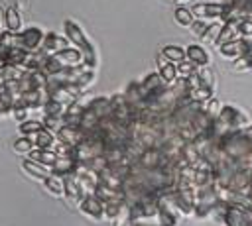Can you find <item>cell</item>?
Here are the masks:
<instances>
[{
  "mask_svg": "<svg viewBox=\"0 0 252 226\" xmlns=\"http://www.w3.org/2000/svg\"><path fill=\"white\" fill-rule=\"evenodd\" d=\"M30 159L39 161V163H45V165H53V163H55V159H57V153H55V149L33 147V149L30 151Z\"/></svg>",
  "mask_w": 252,
  "mask_h": 226,
  "instance_id": "obj_15",
  "label": "cell"
},
{
  "mask_svg": "<svg viewBox=\"0 0 252 226\" xmlns=\"http://www.w3.org/2000/svg\"><path fill=\"white\" fill-rule=\"evenodd\" d=\"M185 53H187V59H189L191 63H195L197 67L209 65V53H207L201 45H189V47L185 49Z\"/></svg>",
  "mask_w": 252,
  "mask_h": 226,
  "instance_id": "obj_14",
  "label": "cell"
},
{
  "mask_svg": "<svg viewBox=\"0 0 252 226\" xmlns=\"http://www.w3.org/2000/svg\"><path fill=\"white\" fill-rule=\"evenodd\" d=\"M6 28V10L0 6V29Z\"/></svg>",
  "mask_w": 252,
  "mask_h": 226,
  "instance_id": "obj_29",
  "label": "cell"
},
{
  "mask_svg": "<svg viewBox=\"0 0 252 226\" xmlns=\"http://www.w3.org/2000/svg\"><path fill=\"white\" fill-rule=\"evenodd\" d=\"M14 6L20 10V12H26L30 8V0H14Z\"/></svg>",
  "mask_w": 252,
  "mask_h": 226,
  "instance_id": "obj_28",
  "label": "cell"
},
{
  "mask_svg": "<svg viewBox=\"0 0 252 226\" xmlns=\"http://www.w3.org/2000/svg\"><path fill=\"white\" fill-rule=\"evenodd\" d=\"M159 75H161V79L165 81V83H175L179 77H177V67H175V63H167L165 67H161L159 69Z\"/></svg>",
  "mask_w": 252,
  "mask_h": 226,
  "instance_id": "obj_24",
  "label": "cell"
},
{
  "mask_svg": "<svg viewBox=\"0 0 252 226\" xmlns=\"http://www.w3.org/2000/svg\"><path fill=\"white\" fill-rule=\"evenodd\" d=\"M195 75H197V81H199L201 86L215 88V75H213V71H211L207 65H205V67H199Z\"/></svg>",
  "mask_w": 252,
  "mask_h": 226,
  "instance_id": "obj_20",
  "label": "cell"
},
{
  "mask_svg": "<svg viewBox=\"0 0 252 226\" xmlns=\"http://www.w3.org/2000/svg\"><path fill=\"white\" fill-rule=\"evenodd\" d=\"M43 183H45V187H47L53 195H57V197L65 195V177H63V175L51 173L47 179H43Z\"/></svg>",
  "mask_w": 252,
  "mask_h": 226,
  "instance_id": "obj_16",
  "label": "cell"
},
{
  "mask_svg": "<svg viewBox=\"0 0 252 226\" xmlns=\"http://www.w3.org/2000/svg\"><path fill=\"white\" fill-rule=\"evenodd\" d=\"M65 49V39L59 33H47L41 45V53L43 55H57L59 51Z\"/></svg>",
  "mask_w": 252,
  "mask_h": 226,
  "instance_id": "obj_9",
  "label": "cell"
},
{
  "mask_svg": "<svg viewBox=\"0 0 252 226\" xmlns=\"http://www.w3.org/2000/svg\"><path fill=\"white\" fill-rule=\"evenodd\" d=\"M43 39H45V33H43L39 28L32 26V28H28V29H24V31L18 33V43H16V47L26 49L28 53H35V51H41Z\"/></svg>",
  "mask_w": 252,
  "mask_h": 226,
  "instance_id": "obj_2",
  "label": "cell"
},
{
  "mask_svg": "<svg viewBox=\"0 0 252 226\" xmlns=\"http://www.w3.org/2000/svg\"><path fill=\"white\" fill-rule=\"evenodd\" d=\"M81 210L93 218H102L104 214V202L96 195H87L85 200L81 202Z\"/></svg>",
  "mask_w": 252,
  "mask_h": 226,
  "instance_id": "obj_8",
  "label": "cell"
},
{
  "mask_svg": "<svg viewBox=\"0 0 252 226\" xmlns=\"http://www.w3.org/2000/svg\"><path fill=\"white\" fill-rule=\"evenodd\" d=\"M55 136H57L59 141H63V143H67V145H73V147H77V145L85 140V132H83L79 126H69V124H65Z\"/></svg>",
  "mask_w": 252,
  "mask_h": 226,
  "instance_id": "obj_5",
  "label": "cell"
},
{
  "mask_svg": "<svg viewBox=\"0 0 252 226\" xmlns=\"http://www.w3.org/2000/svg\"><path fill=\"white\" fill-rule=\"evenodd\" d=\"M161 53H163L171 63H181V61H185V57H187V53H185L181 47H177V45H165V47L161 49Z\"/></svg>",
  "mask_w": 252,
  "mask_h": 226,
  "instance_id": "obj_21",
  "label": "cell"
},
{
  "mask_svg": "<svg viewBox=\"0 0 252 226\" xmlns=\"http://www.w3.org/2000/svg\"><path fill=\"white\" fill-rule=\"evenodd\" d=\"M63 29H65L67 39H69L71 43H75V45L83 51V55H85V63L91 65V67H94V63H96L94 47H93V43L89 41V37L85 35V31L81 29V26H79L77 22H73V20H65Z\"/></svg>",
  "mask_w": 252,
  "mask_h": 226,
  "instance_id": "obj_1",
  "label": "cell"
},
{
  "mask_svg": "<svg viewBox=\"0 0 252 226\" xmlns=\"http://www.w3.org/2000/svg\"><path fill=\"white\" fill-rule=\"evenodd\" d=\"M197 65L195 63H191V61H181V63H177V77L179 79H183V81H187V79H191L195 73H197V69H195Z\"/></svg>",
  "mask_w": 252,
  "mask_h": 226,
  "instance_id": "obj_22",
  "label": "cell"
},
{
  "mask_svg": "<svg viewBox=\"0 0 252 226\" xmlns=\"http://www.w3.org/2000/svg\"><path fill=\"white\" fill-rule=\"evenodd\" d=\"M207 26H209V24H205V20H201V18H199V20H195V22H193L191 29H193L197 35H203V33H205V29H207Z\"/></svg>",
  "mask_w": 252,
  "mask_h": 226,
  "instance_id": "obj_27",
  "label": "cell"
},
{
  "mask_svg": "<svg viewBox=\"0 0 252 226\" xmlns=\"http://www.w3.org/2000/svg\"><path fill=\"white\" fill-rule=\"evenodd\" d=\"M191 12L201 18V20H211V18H222L224 14V4H215V2H205V4H195Z\"/></svg>",
  "mask_w": 252,
  "mask_h": 226,
  "instance_id": "obj_4",
  "label": "cell"
},
{
  "mask_svg": "<svg viewBox=\"0 0 252 226\" xmlns=\"http://www.w3.org/2000/svg\"><path fill=\"white\" fill-rule=\"evenodd\" d=\"M65 197H67L69 200H73L75 204H79V206H81V202H83L85 197H87V193H85V189L81 187V183L77 181V175H75V173L65 175Z\"/></svg>",
  "mask_w": 252,
  "mask_h": 226,
  "instance_id": "obj_3",
  "label": "cell"
},
{
  "mask_svg": "<svg viewBox=\"0 0 252 226\" xmlns=\"http://www.w3.org/2000/svg\"><path fill=\"white\" fill-rule=\"evenodd\" d=\"M22 167L26 169V173H30L32 177H37V179H47L53 173L51 165H45V163H39V161H33V159H26L22 163Z\"/></svg>",
  "mask_w": 252,
  "mask_h": 226,
  "instance_id": "obj_10",
  "label": "cell"
},
{
  "mask_svg": "<svg viewBox=\"0 0 252 226\" xmlns=\"http://www.w3.org/2000/svg\"><path fill=\"white\" fill-rule=\"evenodd\" d=\"M41 128H45L39 120H32V118H28L26 122H22L20 124V132L24 134V136H32V134H35V132H39Z\"/></svg>",
  "mask_w": 252,
  "mask_h": 226,
  "instance_id": "obj_23",
  "label": "cell"
},
{
  "mask_svg": "<svg viewBox=\"0 0 252 226\" xmlns=\"http://www.w3.org/2000/svg\"><path fill=\"white\" fill-rule=\"evenodd\" d=\"M232 69H234V71H248V69H252V49H250L248 53L240 55V57L236 59V63L232 65Z\"/></svg>",
  "mask_w": 252,
  "mask_h": 226,
  "instance_id": "obj_26",
  "label": "cell"
},
{
  "mask_svg": "<svg viewBox=\"0 0 252 226\" xmlns=\"http://www.w3.org/2000/svg\"><path fill=\"white\" fill-rule=\"evenodd\" d=\"M57 61L61 63V67L63 69H73V67H81L83 63H85V55H83V51L81 49H63V51H59L57 55Z\"/></svg>",
  "mask_w": 252,
  "mask_h": 226,
  "instance_id": "obj_6",
  "label": "cell"
},
{
  "mask_svg": "<svg viewBox=\"0 0 252 226\" xmlns=\"http://www.w3.org/2000/svg\"><path fill=\"white\" fill-rule=\"evenodd\" d=\"M32 138V141L35 143V147H45V149H53V141H55V134L51 132V130H47V128H41L39 132H35V134H32L30 136Z\"/></svg>",
  "mask_w": 252,
  "mask_h": 226,
  "instance_id": "obj_12",
  "label": "cell"
},
{
  "mask_svg": "<svg viewBox=\"0 0 252 226\" xmlns=\"http://www.w3.org/2000/svg\"><path fill=\"white\" fill-rule=\"evenodd\" d=\"M85 114V106L79 104L77 100L71 102L67 108H65V114H63V122L69 124V126H79L81 124V118Z\"/></svg>",
  "mask_w": 252,
  "mask_h": 226,
  "instance_id": "obj_11",
  "label": "cell"
},
{
  "mask_svg": "<svg viewBox=\"0 0 252 226\" xmlns=\"http://www.w3.org/2000/svg\"><path fill=\"white\" fill-rule=\"evenodd\" d=\"M89 106L94 110V114H96L100 120L112 116V102H110V98H106V96H98V98L91 100Z\"/></svg>",
  "mask_w": 252,
  "mask_h": 226,
  "instance_id": "obj_13",
  "label": "cell"
},
{
  "mask_svg": "<svg viewBox=\"0 0 252 226\" xmlns=\"http://www.w3.org/2000/svg\"><path fill=\"white\" fill-rule=\"evenodd\" d=\"M33 147H35V143L32 141L30 136H28V138H18V140L14 141V149H16L18 153H30Z\"/></svg>",
  "mask_w": 252,
  "mask_h": 226,
  "instance_id": "obj_25",
  "label": "cell"
},
{
  "mask_svg": "<svg viewBox=\"0 0 252 226\" xmlns=\"http://www.w3.org/2000/svg\"><path fill=\"white\" fill-rule=\"evenodd\" d=\"M222 24H224V22H220V24H209V26H207V29H205V33L201 35L203 43H209V45H217V41H219V35H220V29H222Z\"/></svg>",
  "mask_w": 252,
  "mask_h": 226,
  "instance_id": "obj_19",
  "label": "cell"
},
{
  "mask_svg": "<svg viewBox=\"0 0 252 226\" xmlns=\"http://www.w3.org/2000/svg\"><path fill=\"white\" fill-rule=\"evenodd\" d=\"M173 18H175V22H177L179 26H183V28H191L193 22H195V14H193L189 8H185V6H177L175 12H173Z\"/></svg>",
  "mask_w": 252,
  "mask_h": 226,
  "instance_id": "obj_18",
  "label": "cell"
},
{
  "mask_svg": "<svg viewBox=\"0 0 252 226\" xmlns=\"http://www.w3.org/2000/svg\"><path fill=\"white\" fill-rule=\"evenodd\" d=\"M6 29H8V31H14V33H20V31H22L20 10H18L16 6H12V8L6 10Z\"/></svg>",
  "mask_w": 252,
  "mask_h": 226,
  "instance_id": "obj_17",
  "label": "cell"
},
{
  "mask_svg": "<svg viewBox=\"0 0 252 226\" xmlns=\"http://www.w3.org/2000/svg\"><path fill=\"white\" fill-rule=\"evenodd\" d=\"M252 47L246 43V41H242V39H236V41H228V43H222L220 47H219V53L222 55V57H226V59H238L240 55H244V53H248Z\"/></svg>",
  "mask_w": 252,
  "mask_h": 226,
  "instance_id": "obj_7",
  "label": "cell"
}]
</instances>
